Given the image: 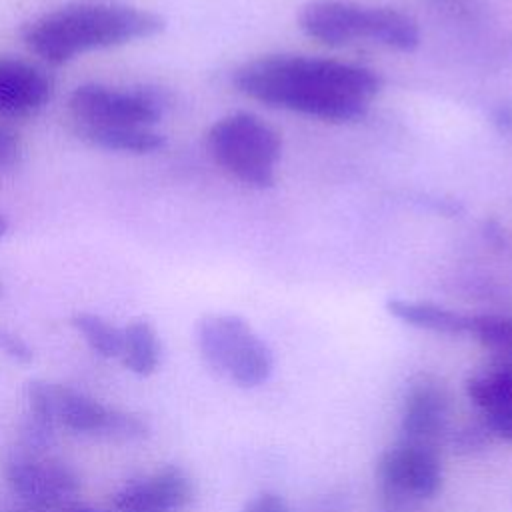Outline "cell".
Here are the masks:
<instances>
[{"mask_svg": "<svg viewBox=\"0 0 512 512\" xmlns=\"http://www.w3.org/2000/svg\"><path fill=\"white\" fill-rule=\"evenodd\" d=\"M120 360L124 368L136 376H150L162 360V344L156 328L148 320H132L122 326Z\"/></svg>", "mask_w": 512, "mask_h": 512, "instance_id": "15", "label": "cell"}, {"mask_svg": "<svg viewBox=\"0 0 512 512\" xmlns=\"http://www.w3.org/2000/svg\"><path fill=\"white\" fill-rule=\"evenodd\" d=\"M80 140L90 146L126 152V154H150L164 146V136L154 132L150 126H94V124H74Z\"/></svg>", "mask_w": 512, "mask_h": 512, "instance_id": "14", "label": "cell"}, {"mask_svg": "<svg viewBox=\"0 0 512 512\" xmlns=\"http://www.w3.org/2000/svg\"><path fill=\"white\" fill-rule=\"evenodd\" d=\"M6 234H8V220H6V216L0 212V240H2Z\"/></svg>", "mask_w": 512, "mask_h": 512, "instance_id": "27", "label": "cell"}, {"mask_svg": "<svg viewBox=\"0 0 512 512\" xmlns=\"http://www.w3.org/2000/svg\"><path fill=\"white\" fill-rule=\"evenodd\" d=\"M50 408L54 426L74 434L116 440H140L148 434V424L142 416L104 404L64 384L50 382Z\"/></svg>", "mask_w": 512, "mask_h": 512, "instance_id": "7", "label": "cell"}, {"mask_svg": "<svg viewBox=\"0 0 512 512\" xmlns=\"http://www.w3.org/2000/svg\"><path fill=\"white\" fill-rule=\"evenodd\" d=\"M388 312L398 318L400 322L436 332V334H468L470 332V314L456 312L452 308L434 304V302H422V300H402V298H392L386 304Z\"/></svg>", "mask_w": 512, "mask_h": 512, "instance_id": "13", "label": "cell"}, {"mask_svg": "<svg viewBox=\"0 0 512 512\" xmlns=\"http://www.w3.org/2000/svg\"><path fill=\"white\" fill-rule=\"evenodd\" d=\"M68 112L74 124L152 126L162 116V104L150 90L82 84L70 94Z\"/></svg>", "mask_w": 512, "mask_h": 512, "instance_id": "8", "label": "cell"}, {"mask_svg": "<svg viewBox=\"0 0 512 512\" xmlns=\"http://www.w3.org/2000/svg\"><path fill=\"white\" fill-rule=\"evenodd\" d=\"M466 396L482 412V416H498L512 412V376L490 364L466 380Z\"/></svg>", "mask_w": 512, "mask_h": 512, "instance_id": "16", "label": "cell"}, {"mask_svg": "<svg viewBox=\"0 0 512 512\" xmlns=\"http://www.w3.org/2000/svg\"><path fill=\"white\" fill-rule=\"evenodd\" d=\"M0 350L10 356L16 362H30L32 360V348L24 338L18 334L0 328Z\"/></svg>", "mask_w": 512, "mask_h": 512, "instance_id": "23", "label": "cell"}, {"mask_svg": "<svg viewBox=\"0 0 512 512\" xmlns=\"http://www.w3.org/2000/svg\"><path fill=\"white\" fill-rule=\"evenodd\" d=\"M194 498L190 476L178 466H162L134 478L112 494L116 512H180Z\"/></svg>", "mask_w": 512, "mask_h": 512, "instance_id": "9", "label": "cell"}, {"mask_svg": "<svg viewBox=\"0 0 512 512\" xmlns=\"http://www.w3.org/2000/svg\"><path fill=\"white\" fill-rule=\"evenodd\" d=\"M22 138L10 126L0 124V170H8L20 164L22 160Z\"/></svg>", "mask_w": 512, "mask_h": 512, "instance_id": "21", "label": "cell"}, {"mask_svg": "<svg viewBox=\"0 0 512 512\" xmlns=\"http://www.w3.org/2000/svg\"><path fill=\"white\" fill-rule=\"evenodd\" d=\"M492 440V434L488 430V426L482 422L476 424H468L462 430H458L454 434V450L464 452V454H472L476 450H482L488 442Z\"/></svg>", "mask_w": 512, "mask_h": 512, "instance_id": "20", "label": "cell"}, {"mask_svg": "<svg viewBox=\"0 0 512 512\" xmlns=\"http://www.w3.org/2000/svg\"><path fill=\"white\" fill-rule=\"evenodd\" d=\"M484 348L496 356H512V316L478 314L470 320V332Z\"/></svg>", "mask_w": 512, "mask_h": 512, "instance_id": "19", "label": "cell"}, {"mask_svg": "<svg viewBox=\"0 0 512 512\" xmlns=\"http://www.w3.org/2000/svg\"><path fill=\"white\" fill-rule=\"evenodd\" d=\"M72 326L94 354L102 358H120L122 328L94 312H76L72 316Z\"/></svg>", "mask_w": 512, "mask_h": 512, "instance_id": "18", "label": "cell"}, {"mask_svg": "<svg viewBox=\"0 0 512 512\" xmlns=\"http://www.w3.org/2000/svg\"><path fill=\"white\" fill-rule=\"evenodd\" d=\"M448 426V398L434 380H420L410 386L402 402L400 430L406 442L434 448Z\"/></svg>", "mask_w": 512, "mask_h": 512, "instance_id": "10", "label": "cell"}, {"mask_svg": "<svg viewBox=\"0 0 512 512\" xmlns=\"http://www.w3.org/2000/svg\"><path fill=\"white\" fill-rule=\"evenodd\" d=\"M492 366H496V368H500V370H504L506 374L512 376V356H496Z\"/></svg>", "mask_w": 512, "mask_h": 512, "instance_id": "26", "label": "cell"}, {"mask_svg": "<svg viewBox=\"0 0 512 512\" xmlns=\"http://www.w3.org/2000/svg\"><path fill=\"white\" fill-rule=\"evenodd\" d=\"M234 86L268 106L350 122L364 116L380 90V78L372 70L328 58L266 56L242 64L234 72Z\"/></svg>", "mask_w": 512, "mask_h": 512, "instance_id": "1", "label": "cell"}, {"mask_svg": "<svg viewBox=\"0 0 512 512\" xmlns=\"http://www.w3.org/2000/svg\"><path fill=\"white\" fill-rule=\"evenodd\" d=\"M8 490L18 504L30 508H58L76 502L80 476L76 470L54 456L48 448L20 444L2 468Z\"/></svg>", "mask_w": 512, "mask_h": 512, "instance_id": "5", "label": "cell"}, {"mask_svg": "<svg viewBox=\"0 0 512 512\" xmlns=\"http://www.w3.org/2000/svg\"><path fill=\"white\" fill-rule=\"evenodd\" d=\"M164 30V18L152 10L106 0L72 2L50 10L22 28L26 48L52 66L76 56L144 40Z\"/></svg>", "mask_w": 512, "mask_h": 512, "instance_id": "2", "label": "cell"}, {"mask_svg": "<svg viewBox=\"0 0 512 512\" xmlns=\"http://www.w3.org/2000/svg\"><path fill=\"white\" fill-rule=\"evenodd\" d=\"M368 10L342 0H318L300 12V28L326 46H344L368 38Z\"/></svg>", "mask_w": 512, "mask_h": 512, "instance_id": "12", "label": "cell"}, {"mask_svg": "<svg viewBox=\"0 0 512 512\" xmlns=\"http://www.w3.org/2000/svg\"><path fill=\"white\" fill-rule=\"evenodd\" d=\"M482 420L488 426L492 438H500V440L512 444V412L498 414V416H484Z\"/></svg>", "mask_w": 512, "mask_h": 512, "instance_id": "24", "label": "cell"}, {"mask_svg": "<svg viewBox=\"0 0 512 512\" xmlns=\"http://www.w3.org/2000/svg\"><path fill=\"white\" fill-rule=\"evenodd\" d=\"M196 348L206 366L238 388H258L274 372L270 346L236 314H206L196 324Z\"/></svg>", "mask_w": 512, "mask_h": 512, "instance_id": "3", "label": "cell"}, {"mask_svg": "<svg viewBox=\"0 0 512 512\" xmlns=\"http://www.w3.org/2000/svg\"><path fill=\"white\" fill-rule=\"evenodd\" d=\"M210 156L244 184L266 188L274 184L280 158V134L250 112H236L214 122L206 134Z\"/></svg>", "mask_w": 512, "mask_h": 512, "instance_id": "4", "label": "cell"}, {"mask_svg": "<svg viewBox=\"0 0 512 512\" xmlns=\"http://www.w3.org/2000/svg\"><path fill=\"white\" fill-rule=\"evenodd\" d=\"M52 90V78L42 68L16 58H0V116L36 114L50 100Z\"/></svg>", "mask_w": 512, "mask_h": 512, "instance_id": "11", "label": "cell"}, {"mask_svg": "<svg viewBox=\"0 0 512 512\" xmlns=\"http://www.w3.org/2000/svg\"><path fill=\"white\" fill-rule=\"evenodd\" d=\"M376 480L388 504L410 506L434 498L442 490L444 474L436 448L400 440L380 454Z\"/></svg>", "mask_w": 512, "mask_h": 512, "instance_id": "6", "label": "cell"}, {"mask_svg": "<svg viewBox=\"0 0 512 512\" xmlns=\"http://www.w3.org/2000/svg\"><path fill=\"white\" fill-rule=\"evenodd\" d=\"M240 512H290V506L278 492H260L250 498Z\"/></svg>", "mask_w": 512, "mask_h": 512, "instance_id": "22", "label": "cell"}, {"mask_svg": "<svg viewBox=\"0 0 512 512\" xmlns=\"http://www.w3.org/2000/svg\"><path fill=\"white\" fill-rule=\"evenodd\" d=\"M368 38L388 48L410 52L420 42L416 22L394 8H370L368 10Z\"/></svg>", "mask_w": 512, "mask_h": 512, "instance_id": "17", "label": "cell"}, {"mask_svg": "<svg viewBox=\"0 0 512 512\" xmlns=\"http://www.w3.org/2000/svg\"><path fill=\"white\" fill-rule=\"evenodd\" d=\"M0 512H104V510H96V508L72 502L66 506H58V508H30V506L18 504V506H10V508H0Z\"/></svg>", "mask_w": 512, "mask_h": 512, "instance_id": "25", "label": "cell"}]
</instances>
